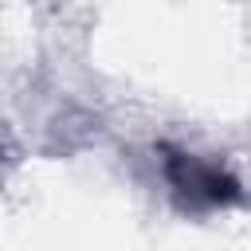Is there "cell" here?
<instances>
[{
  "mask_svg": "<svg viewBox=\"0 0 251 251\" xmlns=\"http://www.w3.org/2000/svg\"><path fill=\"white\" fill-rule=\"evenodd\" d=\"M165 176H169L176 200L188 208H220V204L239 200V180L227 169H220L216 161H204L192 153L165 149Z\"/></svg>",
  "mask_w": 251,
  "mask_h": 251,
  "instance_id": "6da1fadb",
  "label": "cell"
}]
</instances>
